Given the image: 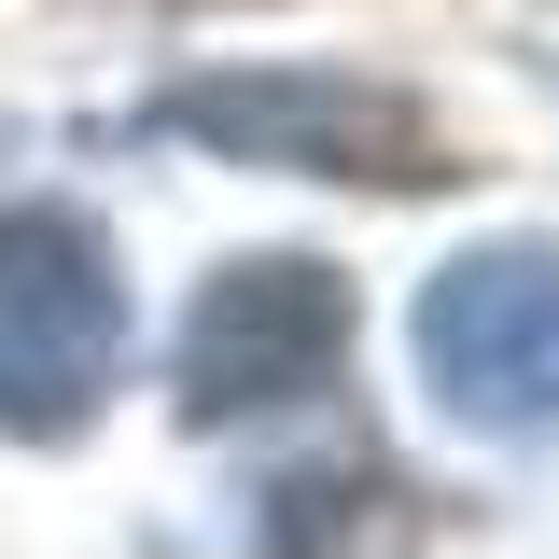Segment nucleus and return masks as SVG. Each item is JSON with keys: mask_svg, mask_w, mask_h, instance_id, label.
Here are the masks:
<instances>
[{"mask_svg": "<svg viewBox=\"0 0 559 559\" xmlns=\"http://www.w3.org/2000/svg\"><path fill=\"white\" fill-rule=\"evenodd\" d=\"M112 364H127V266H112V238L70 197H14L0 210V433H28V448L84 433Z\"/></svg>", "mask_w": 559, "mask_h": 559, "instance_id": "nucleus-1", "label": "nucleus"}, {"mask_svg": "<svg viewBox=\"0 0 559 559\" xmlns=\"http://www.w3.org/2000/svg\"><path fill=\"white\" fill-rule=\"evenodd\" d=\"M140 127L197 140V154H238V168H294V182H378V197L448 182V127L419 112L406 84H349V70H224V84H168Z\"/></svg>", "mask_w": 559, "mask_h": 559, "instance_id": "nucleus-2", "label": "nucleus"}, {"mask_svg": "<svg viewBox=\"0 0 559 559\" xmlns=\"http://www.w3.org/2000/svg\"><path fill=\"white\" fill-rule=\"evenodd\" d=\"M336 364H349V280L308 252H238L182 308V419L197 433L308 406V392H336Z\"/></svg>", "mask_w": 559, "mask_h": 559, "instance_id": "nucleus-3", "label": "nucleus"}, {"mask_svg": "<svg viewBox=\"0 0 559 559\" xmlns=\"http://www.w3.org/2000/svg\"><path fill=\"white\" fill-rule=\"evenodd\" d=\"M419 378L476 433H546L559 419V252L503 238L419 294Z\"/></svg>", "mask_w": 559, "mask_h": 559, "instance_id": "nucleus-4", "label": "nucleus"}]
</instances>
